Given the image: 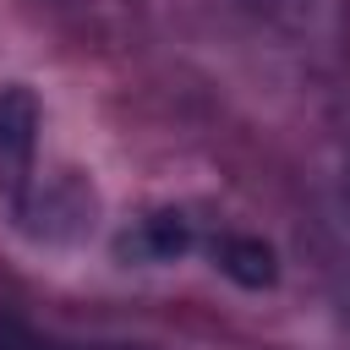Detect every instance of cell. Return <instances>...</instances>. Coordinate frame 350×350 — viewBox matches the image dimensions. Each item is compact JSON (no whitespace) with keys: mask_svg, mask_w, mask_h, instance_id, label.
<instances>
[{"mask_svg":"<svg viewBox=\"0 0 350 350\" xmlns=\"http://www.w3.org/2000/svg\"><path fill=\"white\" fill-rule=\"evenodd\" d=\"M38 153V98L27 88H0V197L22 213Z\"/></svg>","mask_w":350,"mask_h":350,"instance_id":"1","label":"cell"},{"mask_svg":"<svg viewBox=\"0 0 350 350\" xmlns=\"http://www.w3.org/2000/svg\"><path fill=\"white\" fill-rule=\"evenodd\" d=\"M186 246H191V219H186V213H148V219H137V230L120 241V252L137 257V262H170V257H180Z\"/></svg>","mask_w":350,"mask_h":350,"instance_id":"2","label":"cell"},{"mask_svg":"<svg viewBox=\"0 0 350 350\" xmlns=\"http://www.w3.org/2000/svg\"><path fill=\"white\" fill-rule=\"evenodd\" d=\"M213 257H219V268H224L230 279H241V284H252V290L273 284V252H268L262 241H252V235H224V241L213 246Z\"/></svg>","mask_w":350,"mask_h":350,"instance_id":"3","label":"cell"},{"mask_svg":"<svg viewBox=\"0 0 350 350\" xmlns=\"http://www.w3.org/2000/svg\"><path fill=\"white\" fill-rule=\"evenodd\" d=\"M0 350H66L55 339H38L33 328H16V323H0Z\"/></svg>","mask_w":350,"mask_h":350,"instance_id":"4","label":"cell"}]
</instances>
